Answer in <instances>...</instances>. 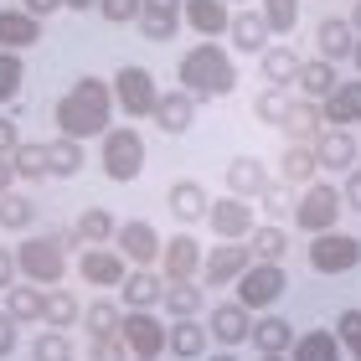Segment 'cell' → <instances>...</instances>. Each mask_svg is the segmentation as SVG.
<instances>
[{
	"mask_svg": "<svg viewBox=\"0 0 361 361\" xmlns=\"http://www.w3.org/2000/svg\"><path fill=\"white\" fill-rule=\"evenodd\" d=\"M52 119H57V135H68V140L104 135L109 119H114V88L104 83V78H78V83L57 98Z\"/></svg>",
	"mask_w": 361,
	"mask_h": 361,
	"instance_id": "1",
	"label": "cell"
},
{
	"mask_svg": "<svg viewBox=\"0 0 361 361\" xmlns=\"http://www.w3.org/2000/svg\"><path fill=\"white\" fill-rule=\"evenodd\" d=\"M176 88H186L196 104H207V98H227L238 88V68H233V57H227L217 42H196L191 52L176 57Z\"/></svg>",
	"mask_w": 361,
	"mask_h": 361,
	"instance_id": "2",
	"label": "cell"
},
{
	"mask_svg": "<svg viewBox=\"0 0 361 361\" xmlns=\"http://www.w3.org/2000/svg\"><path fill=\"white\" fill-rule=\"evenodd\" d=\"M16 264H21V279L37 289H57L62 284V269H68V248L57 243V233H42V238H26L16 248Z\"/></svg>",
	"mask_w": 361,
	"mask_h": 361,
	"instance_id": "3",
	"label": "cell"
},
{
	"mask_svg": "<svg viewBox=\"0 0 361 361\" xmlns=\"http://www.w3.org/2000/svg\"><path fill=\"white\" fill-rule=\"evenodd\" d=\"M98 166H104L109 180H119V186H129V180H140L145 171V140H140V129H104V145H98Z\"/></svg>",
	"mask_w": 361,
	"mask_h": 361,
	"instance_id": "4",
	"label": "cell"
},
{
	"mask_svg": "<svg viewBox=\"0 0 361 361\" xmlns=\"http://www.w3.org/2000/svg\"><path fill=\"white\" fill-rule=\"evenodd\" d=\"M289 222H300L305 233H331V227L341 222V186H331V180H310V186H300Z\"/></svg>",
	"mask_w": 361,
	"mask_h": 361,
	"instance_id": "5",
	"label": "cell"
},
{
	"mask_svg": "<svg viewBox=\"0 0 361 361\" xmlns=\"http://www.w3.org/2000/svg\"><path fill=\"white\" fill-rule=\"evenodd\" d=\"M305 258H310V269L315 274H351L356 264H361V238H351V233H315L310 238V248H305Z\"/></svg>",
	"mask_w": 361,
	"mask_h": 361,
	"instance_id": "6",
	"label": "cell"
},
{
	"mask_svg": "<svg viewBox=\"0 0 361 361\" xmlns=\"http://www.w3.org/2000/svg\"><path fill=\"white\" fill-rule=\"evenodd\" d=\"M109 88H114V109H124L129 119H145V114H155L160 88H155V73H150V68H119Z\"/></svg>",
	"mask_w": 361,
	"mask_h": 361,
	"instance_id": "7",
	"label": "cell"
},
{
	"mask_svg": "<svg viewBox=\"0 0 361 361\" xmlns=\"http://www.w3.org/2000/svg\"><path fill=\"white\" fill-rule=\"evenodd\" d=\"M233 289H238L243 310H258V315H264L279 294L289 289V274H284V264H248V274H243Z\"/></svg>",
	"mask_w": 361,
	"mask_h": 361,
	"instance_id": "8",
	"label": "cell"
},
{
	"mask_svg": "<svg viewBox=\"0 0 361 361\" xmlns=\"http://www.w3.org/2000/svg\"><path fill=\"white\" fill-rule=\"evenodd\" d=\"M202 253L207 248L180 227L176 238L160 243V279H166V284H186V279H196V284H202Z\"/></svg>",
	"mask_w": 361,
	"mask_h": 361,
	"instance_id": "9",
	"label": "cell"
},
{
	"mask_svg": "<svg viewBox=\"0 0 361 361\" xmlns=\"http://www.w3.org/2000/svg\"><path fill=\"white\" fill-rule=\"evenodd\" d=\"M207 227L217 233V243H248V233L258 227L253 202H243V196H217V202L207 207Z\"/></svg>",
	"mask_w": 361,
	"mask_h": 361,
	"instance_id": "10",
	"label": "cell"
},
{
	"mask_svg": "<svg viewBox=\"0 0 361 361\" xmlns=\"http://www.w3.org/2000/svg\"><path fill=\"white\" fill-rule=\"evenodd\" d=\"M248 264H253L248 243H217V248L202 253V284L207 289H227V284H238V279L248 274Z\"/></svg>",
	"mask_w": 361,
	"mask_h": 361,
	"instance_id": "11",
	"label": "cell"
},
{
	"mask_svg": "<svg viewBox=\"0 0 361 361\" xmlns=\"http://www.w3.org/2000/svg\"><path fill=\"white\" fill-rule=\"evenodd\" d=\"M119 341L129 346V356H160L166 351V320L155 310H124Z\"/></svg>",
	"mask_w": 361,
	"mask_h": 361,
	"instance_id": "12",
	"label": "cell"
},
{
	"mask_svg": "<svg viewBox=\"0 0 361 361\" xmlns=\"http://www.w3.org/2000/svg\"><path fill=\"white\" fill-rule=\"evenodd\" d=\"M78 274H83L93 289H119L124 274H129V258L119 248H83L78 253Z\"/></svg>",
	"mask_w": 361,
	"mask_h": 361,
	"instance_id": "13",
	"label": "cell"
},
{
	"mask_svg": "<svg viewBox=\"0 0 361 361\" xmlns=\"http://www.w3.org/2000/svg\"><path fill=\"white\" fill-rule=\"evenodd\" d=\"M114 243H119V253L129 258V264H140V269L160 264V233H155L150 222H119Z\"/></svg>",
	"mask_w": 361,
	"mask_h": 361,
	"instance_id": "14",
	"label": "cell"
},
{
	"mask_svg": "<svg viewBox=\"0 0 361 361\" xmlns=\"http://www.w3.org/2000/svg\"><path fill=\"white\" fill-rule=\"evenodd\" d=\"M248 325H253V310H243L238 300L233 305H212L207 336L217 341V346H243V341H248Z\"/></svg>",
	"mask_w": 361,
	"mask_h": 361,
	"instance_id": "15",
	"label": "cell"
},
{
	"mask_svg": "<svg viewBox=\"0 0 361 361\" xmlns=\"http://www.w3.org/2000/svg\"><path fill=\"white\" fill-rule=\"evenodd\" d=\"M320 114H325V129H351V124H361V78L336 83L331 98H320Z\"/></svg>",
	"mask_w": 361,
	"mask_h": 361,
	"instance_id": "16",
	"label": "cell"
},
{
	"mask_svg": "<svg viewBox=\"0 0 361 361\" xmlns=\"http://www.w3.org/2000/svg\"><path fill=\"white\" fill-rule=\"evenodd\" d=\"M160 300H166V279L155 269H129L124 274V284H119V305L124 310H155Z\"/></svg>",
	"mask_w": 361,
	"mask_h": 361,
	"instance_id": "17",
	"label": "cell"
},
{
	"mask_svg": "<svg viewBox=\"0 0 361 361\" xmlns=\"http://www.w3.org/2000/svg\"><path fill=\"white\" fill-rule=\"evenodd\" d=\"M248 346H258V356H289V346H294V325L284 320V315H258L253 325H248Z\"/></svg>",
	"mask_w": 361,
	"mask_h": 361,
	"instance_id": "18",
	"label": "cell"
},
{
	"mask_svg": "<svg viewBox=\"0 0 361 361\" xmlns=\"http://www.w3.org/2000/svg\"><path fill=\"white\" fill-rule=\"evenodd\" d=\"M166 207H171V217L180 227H196V222H207V191H202V180H171V191H166Z\"/></svg>",
	"mask_w": 361,
	"mask_h": 361,
	"instance_id": "19",
	"label": "cell"
},
{
	"mask_svg": "<svg viewBox=\"0 0 361 361\" xmlns=\"http://www.w3.org/2000/svg\"><path fill=\"white\" fill-rule=\"evenodd\" d=\"M227 196H243V202H253V196H264V186H269V166L258 155H238L233 166H227Z\"/></svg>",
	"mask_w": 361,
	"mask_h": 361,
	"instance_id": "20",
	"label": "cell"
},
{
	"mask_svg": "<svg viewBox=\"0 0 361 361\" xmlns=\"http://www.w3.org/2000/svg\"><path fill=\"white\" fill-rule=\"evenodd\" d=\"M150 119L166 129V135H186L191 119H196V98H191L186 88H171V93L155 98V114H150Z\"/></svg>",
	"mask_w": 361,
	"mask_h": 361,
	"instance_id": "21",
	"label": "cell"
},
{
	"mask_svg": "<svg viewBox=\"0 0 361 361\" xmlns=\"http://www.w3.org/2000/svg\"><path fill=\"white\" fill-rule=\"evenodd\" d=\"M356 150H361V140H351V129H325L315 140V160L325 171H341V176L356 166Z\"/></svg>",
	"mask_w": 361,
	"mask_h": 361,
	"instance_id": "22",
	"label": "cell"
},
{
	"mask_svg": "<svg viewBox=\"0 0 361 361\" xmlns=\"http://www.w3.org/2000/svg\"><path fill=\"white\" fill-rule=\"evenodd\" d=\"M325 135V114L315 98H294V109H289V119H284V140L289 145H315Z\"/></svg>",
	"mask_w": 361,
	"mask_h": 361,
	"instance_id": "23",
	"label": "cell"
},
{
	"mask_svg": "<svg viewBox=\"0 0 361 361\" xmlns=\"http://www.w3.org/2000/svg\"><path fill=\"white\" fill-rule=\"evenodd\" d=\"M42 42V21L26 11H0V52H26V47Z\"/></svg>",
	"mask_w": 361,
	"mask_h": 361,
	"instance_id": "24",
	"label": "cell"
},
{
	"mask_svg": "<svg viewBox=\"0 0 361 361\" xmlns=\"http://www.w3.org/2000/svg\"><path fill=\"white\" fill-rule=\"evenodd\" d=\"M180 21L212 42V37H222V31H227L233 16H227V0H180Z\"/></svg>",
	"mask_w": 361,
	"mask_h": 361,
	"instance_id": "25",
	"label": "cell"
},
{
	"mask_svg": "<svg viewBox=\"0 0 361 361\" xmlns=\"http://www.w3.org/2000/svg\"><path fill=\"white\" fill-rule=\"evenodd\" d=\"M300 68H305V57L294 52V47H264V52H258V73H264L269 88H289L294 78H300Z\"/></svg>",
	"mask_w": 361,
	"mask_h": 361,
	"instance_id": "26",
	"label": "cell"
},
{
	"mask_svg": "<svg viewBox=\"0 0 361 361\" xmlns=\"http://www.w3.org/2000/svg\"><path fill=\"white\" fill-rule=\"evenodd\" d=\"M315 42H320V57L341 68V62L351 57V47H356V26L346 21V16H325L320 31H315Z\"/></svg>",
	"mask_w": 361,
	"mask_h": 361,
	"instance_id": "27",
	"label": "cell"
},
{
	"mask_svg": "<svg viewBox=\"0 0 361 361\" xmlns=\"http://www.w3.org/2000/svg\"><path fill=\"white\" fill-rule=\"evenodd\" d=\"M207 325L202 320H176V325H166V351L176 356V361H191V356H202L207 351Z\"/></svg>",
	"mask_w": 361,
	"mask_h": 361,
	"instance_id": "28",
	"label": "cell"
},
{
	"mask_svg": "<svg viewBox=\"0 0 361 361\" xmlns=\"http://www.w3.org/2000/svg\"><path fill=\"white\" fill-rule=\"evenodd\" d=\"M227 37H233L238 52H253L258 57L269 47V26H264V16H258V11H238L233 21H227Z\"/></svg>",
	"mask_w": 361,
	"mask_h": 361,
	"instance_id": "29",
	"label": "cell"
},
{
	"mask_svg": "<svg viewBox=\"0 0 361 361\" xmlns=\"http://www.w3.org/2000/svg\"><path fill=\"white\" fill-rule=\"evenodd\" d=\"M248 253H253V264H279L289 253V233L279 222H258L248 233Z\"/></svg>",
	"mask_w": 361,
	"mask_h": 361,
	"instance_id": "30",
	"label": "cell"
},
{
	"mask_svg": "<svg viewBox=\"0 0 361 361\" xmlns=\"http://www.w3.org/2000/svg\"><path fill=\"white\" fill-rule=\"evenodd\" d=\"M42 310H47V289H37V284H11V289H6V315H11L16 325L42 320Z\"/></svg>",
	"mask_w": 361,
	"mask_h": 361,
	"instance_id": "31",
	"label": "cell"
},
{
	"mask_svg": "<svg viewBox=\"0 0 361 361\" xmlns=\"http://www.w3.org/2000/svg\"><path fill=\"white\" fill-rule=\"evenodd\" d=\"M11 166H16V180H52V155H47V145H37V140L16 145Z\"/></svg>",
	"mask_w": 361,
	"mask_h": 361,
	"instance_id": "32",
	"label": "cell"
},
{
	"mask_svg": "<svg viewBox=\"0 0 361 361\" xmlns=\"http://www.w3.org/2000/svg\"><path fill=\"white\" fill-rule=\"evenodd\" d=\"M289 361H341V341H336V331H305V336H294Z\"/></svg>",
	"mask_w": 361,
	"mask_h": 361,
	"instance_id": "33",
	"label": "cell"
},
{
	"mask_svg": "<svg viewBox=\"0 0 361 361\" xmlns=\"http://www.w3.org/2000/svg\"><path fill=\"white\" fill-rule=\"evenodd\" d=\"M294 83H300V93L305 98H331V88L341 83V73H336V62H325V57H315V62H305L300 68V78H294Z\"/></svg>",
	"mask_w": 361,
	"mask_h": 361,
	"instance_id": "34",
	"label": "cell"
},
{
	"mask_svg": "<svg viewBox=\"0 0 361 361\" xmlns=\"http://www.w3.org/2000/svg\"><path fill=\"white\" fill-rule=\"evenodd\" d=\"M114 233H119V222H114L109 207H88L83 217H78V238H83V248H109Z\"/></svg>",
	"mask_w": 361,
	"mask_h": 361,
	"instance_id": "35",
	"label": "cell"
},
{
	"mask_svg": "<svg viewBox=\"0 0 361 361\" xmlns=\"http://www.w3.org/2000/svg\"><path fill=\"white\" fill-rule=\"evenodd\" d=\"M171 320H196V310H202V284L186 279V284H166V300H160Z\"/></svg>",
	"mask_w": 361,
	"mask_h": 361,
	"instance_id": "36",
	"label": "cell"
},
{
	"mask_svg": "<svg viewBox=\"0 0 361 361\" xmlns=\"http://www.w3.org/2000/svg\"><path fill=\"white\" fill-rule=\"evenodd\" d=\"M42 320L52 325V331H73V325L83 320V305H78L73 294L57 284V289H47V310H42Z\"/></svg>",
	"mask_w": 361,
	"mask_h": 361,
	"instance_id": "37",
	"label": "cell"
},
{
	"mask_svg": "<svg viewBox=\"0 0 361 361\" xmlns=\"http://www.w3.org/2000/svg\"><path fill=\"white\" fill-rule=\"evenodd\" d=\"M279 171H284V180H289V186H305V180L320 171L315 145H284V160H279Z\"/></svg>",
	"mask_w": 361,
	"mask_h": 361,
	"instance_id": "38",
	"label": "cell"
},
{
	"mask_svg": "<svg viewBox=\"0 0 361 361\" xmlns=\"http://www.w3.org/2000/svg\"><path fill=\"white\" fill-rule=\"evenodd\" d=\"M47 155H52V176L57 180H68V176H78L83 171V140H68V135H57L52 145H47Z\"/></svg>",
	"mask_w": 361,
	"mask_h": 361,
	"instance_id": "39",
	"label": "cell"
},
{
	"mask_svg": "<svg viewBox=\"0 0 361 361\" xmlns=\"http://www.w3.org/2000/svg\"><path fill=\"white\" fill-rule=\"evenodd\" d=\"M83 325H88V336H119L124 310L109 300H93V305H83Z\"/></svg>",
	"mask_w": 361,
	"mask_h": 361,
	"instance_id": "40",
	"label": "cell"
},
{
	"mask_svg": "<svg viewBox=\"0 0 361 361\" xmlns=\"http://www.w3.org/2000/svg\"><path fill=\"white\" fill-rule=\"evenodd\" d=\"M289 109H294V98H289L284 88H264V93L253 98V119H264V124H279V129H284Z\"/></svg>",
	"mask_w": 361,
	"mask_h": 361,
	"instance_id": "41",
	"label": "cell"
},
{
	"mask_svg": "<svg viewBox=\"0 0 361 361\" xmlns=\"http://www.w3.org/2000/svg\"><path fill=\"white\" fill-rule=\"evenodd\" d=\"M37 222V202H31V196H0V227H6V233H21V227H31Z\"/></svg>",
	"mask_w": 361,
	"mask_h": 361,
	"instance_id": "42",
	"label": "cell"
},
{
	"mask_svg": "<svg viewBox=\"0 0 361 361\" xmlns=\"http://www.w3.org/2000/svg\"><path fill=\"white\" fill-rule=\"evenodd\" d=\"M264 26H269V37H284V31L300 26V0H264Z\"/></svg>",
	"mask_w": 361,
	"mask_h": 361,
	"instance_id": "43",
	"label": "cell"
},
{
	"mask_svg": "<svg viewBox=\"0 0 361 361\" xmlns=\"http://www.w3.org/2000/svg\"><path fill=\"white\" fill-rule=\"evenodd\" d=\"M21 83H26V62L16 52H0V104H16V98H21Z\"/></svg>",
	"mask_w": 361,
	"mask_h": 361,
	"instance_id": "44",
	"label": "cell"
},
{
	"mask_svg": "<svg viewBox=\"0 0 361 361\" xmlns=\"http://www.w3.org/2000/svg\"><path fill=\"white\" fill-rule=\"evenodd\" d=\"M31 361H73V341L68 331H47L31 341Z\"/></svg>",
	"mask_w": 361,
	"mask_h": 361,
	"instance_id": "45",
	"label": "cell"
},
{
	"mask_svg": "<svg viewBox=\"0 0 361 361\" xmlns=\"http://www.w3.org/2000/svg\"><path fill=\"white\" fill-rule=\"evenodd\" d=\"M331 331H336L341 346H346V351L361 361V310H341V320L331 325Z\"/></svg>",
	"mask_w": 361,
	"mask_h": 361,
	"instance_id": "46",
	"label": "cell"
},
{
	"mask_svg": "<svg viewBox=\"0 0 361 361\" xmlns=\"http://www.w3.org/2000/svg\"><path fill=\"white\" fill-rule=\"evenodd\" d=\"M180 31V16H140V37L145 42H171Z\"/></svg>",
	"mask_w": 361,
	"mask_h": 361,
	"instance_id": "47",
	"label": "cell"
},
{
	"mask_svg": "<svg viewBox=\"0 0 361 361\" xmlns=\"http://www.w3.org/2000/svg\"><path fill=\"white\" fill-rule=\"evenodd\" d=\"M98 16L114 26H124V21H140V0H98Z\"/></svg>",
	"mask_w": 361,
	"mask_h": 361,
	"instance_id": "48",
	"label": "cell"
},
{
	"mask_svg": "<svg viewBox=\"0 0 361 361\" xmlns=\"http://www.w3.org/2000/svg\"><path fill=\"white\" fill-rule=\"evenodd\" d=\"M264 207L274 212V217H284V212H294V196H289V180H269V186H264Z\"/></svg>",
	"mask_w": 361,
	"mask_h": 361,
	"instance_id": "49",
	"label": "cell"
},
{
	"mask_svg": "<svg viewBox=\"0 0 361 361\" xmlns=\"http://www.w3.org/2000/svg\"><path fill=\"white\" fill-rule=\"evenodd\" d=\"M93 361H129V346H124V341L119 336H93Z\"/></svg>",
	"mask_w": 361,
	"mask_h": 361,
	"instance_id": "50",
	"label": "cell"
},
{
	"mask_svg": "<svg viewBox=\"0 0 361 361\" xmlns=\"http://www.w3.org/2000/svg\"><path fill=\"white\" fill-rule=\"evenodd\" d=\"M16 145H21V129L11 114H0V155H16Z\"/></svg>",
	"mask_w": 361,
	"mask_h": 361,
	"instance_id": "51",
	"label": "cell"
},
{
	"mask_svg": "<svg viewBox=\"0 0 361 361\" xmlns=\"http://www.w3.org/2000/svg\"><path fill=\"white\" fill-rule=\"evenodd\" d=\"M16 331H21V325H16L6 310H0V361H11V351H16Z\"/></svg>",
	"mask_w": 361,
	"mask_h": 361,
	"instance_id": "52",
	"label": "cell"
},
{
	"mask_svg": "<svg viewBox=\"0 0 361 361\" xmlns=\"http://www.w3.org/2000/svg\"><path fill=\"white\" fill-rule=\"evenodd\" d=\"M16 274H21V264H16V253L11 248H0V294H6L16 284Z\"/></svg>",
	"mask_w": 361,
	"mask_h": 361,
	"instance_id": "53",
	"label": "cell"
},
{
	"mask_svg": "<svg viewBox=\"0 0 361 361\" xmlns=\"http://www.w3.org/2000/svg\"><path fill=\"white\" fill-rule=\"evenodd\" d=\"M341 202H346V207H356V212H361V171H356V166L346 171V191H341Z\"/></svg>",
	"mask_w": 361,
	"mask_h": 361,
	"instance_id": "54",
	"label": "cell"
},
{
	"mask_svg": "<svg viewBox=\"0 0 361 361\" xmlns=\"http://www.w3.org/2000/svg\"><path fill=\"white\" fill-rule=\"evenodd\" d=\"M140 16H180V0H140Z\"/></svg>",
	"mask_w": 361,
	"mask_h": 361,
	"instance_id": "55",
	"label": "cell"
},
{
	"mask_svg": "<svg viewBox=\"0 0 361 361\" xmlns=\"http://www.w3.org/2000/svg\"><path fill=\"white\" fill-rule=\"evenodd\" d=\"M57 6H62V0H21V11H26V16H37V21H42V16H52Z\"/></svg>",
	"mask_w": 361,
	"mask_h": 361,
	"instance_id": "56",
	"label": "cell"
},
{
	"mask_svg": "<svg viewBox=\"0 0 361 361\" xmlns=\"http://www.w3.org/2000/svg\"><path fill=\"white\" fill-rule=\"evenodd\" d=\"M11 180H16V166H11V155H0V196L11 191Z\"/></svg>",
	"mask_w": 361,
	"mask_h": 361,
	"instance_id": "57",
	"label": "cell"
},
{
	"mask_svg": "<svg viewBox=\"0 0 361 361\" xmlns=\"http://www.w3.org/2000/svg\"><path fill=\"white\" fill-rule=\"evenodd\" d=\"M62 6H68V11H93L98 0H62Z\"/></svg>",
	"mask_w": 361,
	"mask_h": 361,
	"instance_id": "58",
	"label": "cell"
},
{
	"mask_svg": "<svg viewBox=\"0 0 361 361\" xmlns=\"http://www.w3.org/2000/svg\"><path fill=\"white\" fill-rule=\"evenodd\" d=\"M346 21L356 26V37H361V0H356V6H351V16H346Z\"/></svg>",
	"mask_w": 361,
	"mask_h": 361,
	"instance_id": "59",
	"label": "cell"
},
{
	"mask_svg": "<svg viewBox=\"0 0 361 361\" xmlns=\"http://www.w3.org/2000/svg\"><path fill=\"white\" fill-rule=\"evenodd\" d=\"M351 62H356V73H361V37H356V47H351Z\"/></svg>",
	"mask_w": 361,
	"mask_h": 361,
	"instance_id": "60",
	"label": "cell"
},
{
	"mask_svg": "<svg viewBox=\"0 0 361 361\" xmlns=\"http://www.w3.org/2000/svg\"><path fill=\"white\" fill-rule=\"evenodd\" d=\"M212 361H238V356H233V351H217V356H212Z\"/></svg>",
	"mask_w": 361,
	"mask_h": 361,
	"instance_id": "61",
	"label": "cell"
},
{
	"mask_svg": "<svg viewBox=\"0 0 361 361\" xmlns=\"http://www.w3.org/2000/svg\"><path fill=\"white\" fill-rule=\"evenodd\" d=\"M129 361H160V356H129Z\"/></svg>",
	"mask_w": 361,
	"mask_h": 361,
	"instance_id": "62",
	"label": "cell"
},
{
	"mask_svg": "<svg viewBox=\"0 0 361 361\" xmlns=\"http://www.w3.org/2000/svg\"><path fill=\"white\" fill-rule=\"evenodd\" d=\"M227 6H253V0H227Z\"/></svg>",
	"mask_w": 361,
	"mask_h": 361,
	"instance_id": "63",
	"label": "cell"
},
{
	"mask_svg": "<svg viewBox=\"0 0 361 361\" xmlns=\"http://www.w3.org/2000/svg\"><path fill=\"white\" fill-rule=\"evenodd\" d=\"M264 361H289V356H264Z\"/></svg>",
	"mask_w": 361,
	"mask_h": 361,
	"instance_id": "64",
	"label": "cell"
}]
</instances>
